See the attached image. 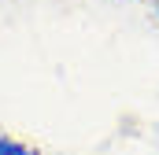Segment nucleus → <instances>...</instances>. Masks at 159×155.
Here are the masks:
<instances>
[{"mask_svg": "<svg viewBox=\"0 0 159 155\" xmlns=\"http://www.w3.org/2000/svg\"><path fill=\"white\" fill-rule=\"evenodd\" d=\"M0 155H34L26 144H19V140H11V137H0Z\"/></svg>", "mask_w": 159, "mask_h": 155, "instance_id": "nucleus-1", "label": "nucleus"}]
</instances>
